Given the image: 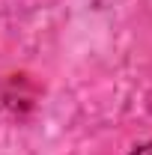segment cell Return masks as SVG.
<instances>
[{
	"mask_svg": "<svg viewBox=\"0 0 152 155\" xmlns=\"http://www.w3.org/2000/svg\"><path fill=\"white\" fill-rule=\"evenodd\" d=\"M131 155H152V143H146V146H137Z\"/></svg>",
	"mask_w": 152,
	"mask_h": 155,
	"instance_id": "1",
	"label": "cell"
}]
</instances>
